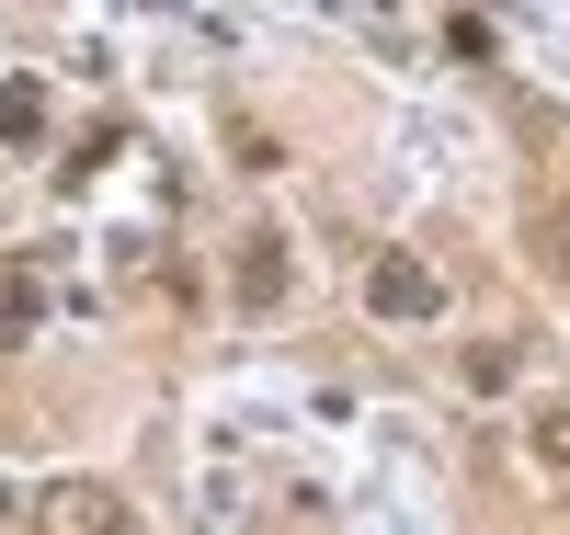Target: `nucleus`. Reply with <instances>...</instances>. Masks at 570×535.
<instances>
[{"mask_svg":"<svg viewBox=\"0 0 570 535\" xmlns=\"http://www.w3.org/2000/svg\"><path fill=\"white\" fill-rule=\"evenodd\" d=\"M35 330H46V274H35V262H12V274H0V354L35 343Z\"/></svg>","mask_w":570,"mask_h":535,"instance_id":"nucleus-4","label":"nucleus"},{"mask_svg":"<svg viewBox=\"0 0 570 535\" xmlns=\"http://www.w3.org/2000/svg\"><path fill=\"white\" fill-rule=\"evenodd\" d=\"M46 524H69V535H137L126 491H104V478H69V491H46Z\"/></svg>","mask_w":570,"mask_h":535,"instance_id":"nucleus-2","label":"nucleus"},{"mask_svg":"<svg viewBox=\"0 0 570 535\" xmlns=\"http://www.w3.org/2000/svg\"><path fill=\"white\" fill-rule=\"evenodd\" d=\"M228 285H240V308H274V297H285V239L252 228V239H240V262H228Z\"/></svg>","mask_w":570,"mask_h":535,"instance_id":"nucleus-3","label":"nucleus"},{"mask_svg":"<svg viewBox=\"0 0 570 535\" xmlns=\"http://www.w3.org/2000/svg\"><path fill=\"white\" fill-rule=\"evenodd\" d=\"M468 387H480V399L513 387V343H468Z\"/></svg>","mask_w":570,"mask_h":535,"instance_id":"nucleus-6","label":"nucleus"},{"mask_svg":"<svg viewBox=\"0 0 570 535\" xmlns=\"http://www.w3.org/2000/svg\"><path fill=\"white\" fill-rule=\"evenodd\" d=\"M365 308H376V319H434L445 285H434L422 251H376V262H365Z\"/></svg>","mask_w":570,"mask_h":535,"instance_id":"nucleus-1","label":"nucleus"},{"mask_svg":"<svg viewBox=\"0 0 570 535\" xmlns=\"http://www.w3.org/2000/svg\"><path fill=\"white\" fill-rule=\"evenodd\" d=\"M46 137V80H0V149H35Z\"/></svg>","mask_w":570,"mask_h":535,"instance_id":"nucleus-5","label":"nucleus"},{"mask_svg":"<svg viewBox=\"0 0 570 535\" xmlns=\"http://www.w3.org/2000/svg\"><path fill=\"white\" fill-rule=\"evenodd\" d=\"M525 445H537V467H570V410H537Z\"/></svg>","mask_w":570,"mask_h":535,"instance_id":"nucleus-7","label":"nucleus"},{"mask_svg":"<svg viewBox=\"0 0 570 535\" xmlns=\"http://www.w3.org/2000/svg\"><path fill=\"white\" fill-rule=\"evenodd\" d=\"M12 513H23V491H12V478H0V535H12Z\"/></svg>","mask_w":570,"mask_h":535,"instance_id":"nucleus-9","label":"nucleus"},{"mask_svg":"<svg viewBox=\"0 0 570 535\" xmlns=\"http://www.w3.org/2000/svg\"><path fill=\"white\" fill-rule=\"evenodd\" d=\"M548 251H559V262H570V206H559V217H548Z\"/></svg>","mask_w":570,"mask_h":535,"instance_id":"nucleus-8","label":"nucleus"}]
</instances>
